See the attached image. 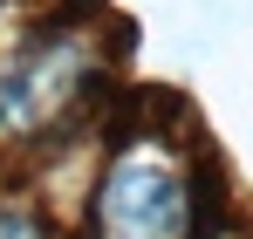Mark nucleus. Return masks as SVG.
I'll list each match as a JSON object with an SVG mask.
<instances>
[{
	"label": "nucleus",
	"mask_w": 253,
	"mask_h": 239,
	"mask_svg": "<svg viewBox=\"0 0 253 239\" xmlns=\"http://www.w3.org/2000/svg\"><path fill=\"white\" fill-rule=\"evenodd\" d=\"M89 239H192V185L158 151H124L89 205Z\"/></svg>",
	"instance_id": "obj_1"
},
{
	"label": "nucleus",
	"mask_w": 253,
	"mask_h": 239,
	"mask_svg": "<svg viewBox=\"0 0 253 239\" xmlns=\"http://www.w3.org/2000/svg\"><path fill=\"white\" fill-rule=\"evenodd\" d=\"M83 76V62H76V48H35V55H21L14 69H0V130H42L55 110H62V96L76 89Z\"/></svg>",
	"instance_id": "obj_2"
},
{
	"label": "nucleus",
	"mask_w": 253,
	"mask_h": 239,
	"mask_svg": "<svg viewBox=\"0 0 253 239\" xmlns=\"http://www.w3.org/2000/svg\"><path fill=\"white\" fill-rule=\"evenodd\" d=\"M0 239H55V233H48L35 212H14V205H0Z\"/></svg>",
	"instance_id": "obj_3"
}]
</instances>
